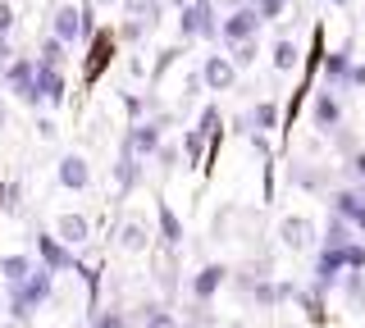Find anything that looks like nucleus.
Segmentation results:
<instances>
[{"instance_id":"e433bc0d","label":"nucleus","mask_w":365,"mask_h":328,"mask_svg":"<svg viewBox=\"0 0 365 328\" xmlns=\"http://www.w3.org/2000/svg\"><path fill=\"white\" fill-rule=\"evenodd\" d=\"M96 328H123V314H119V310H110V314H101V319H96Z\"/></svg>"},{"instance_id":"9d476101","label":"nucleus","mask_w":365,"mask_h":328,"mask_svg":"<svg viewBox=\"0 0 365 328\" xmlns=\"http://www.w3.org/2000/svg\"><path fill=\"white\" fill-rule=\"evenodd\" d=\"M279 242L288 246V251H306V246L315 242V223L306 219V214H288V219L279 223Z\"/></svg>"},{"instance_id":"4c0bfd02","label":"nucleus","mask_w":365,"mask_h":328,"mask_svg":"<svg viewBox=\"0 0 365 328\" xmlns=\"http://www.w3.org/2000/svg\"><path fill=\"white\" fill-rule=\"evenodd\" d=\"M37 132H41V137H46V142H55V132H60V128H55V123H51V119H37Z\"/></svg>"},{"instance_id":"cd10ccee","label":"nucleus","mask_w":365,"mask_h":328,"mask_svg":"<svg viewBox=\"0 0 365 328\" xmlns=\"http://www.w3.org/2000/svg\"><path fill=\"white\" fill-rule=\"evenodd\" d=\"M146 328H178V319L169 310H160V305H146Z\"/></svg>"},{"instance_id":"412c9836","label":"nucleus","mask_w":365,"mask_h":328,"mask_svg":"<svg viewBox=\"0 0 365 328\" xmlns=\"http://www.w3.org/2000/svg\"><path fill=\"white\" fill-rule=\"evenodd\" d=\"M137 178H142V160L128 151H119V164H114V183H119V191H133Z\"/></svg>"},{"instance_id":"bb28decb","label":"nucleus","mask_w":365,"mask_h":328,"mask_svg":"<svg viewBox=\"0 0 365 328\" xmlns=\"http://www.w3.org/2000/svg\"><path fill=\"white\" fill-rule=\"evenodd\" d=\"M251 5H256V14L265 18V23H269V18H283V14H288V0H251Z\"/></svg>"},{"instance_id":"2f4dec72","label":"nucleus","mask_w":365,"mask_h":328,"mask_svg":"<svg viewBox=\"0 0 365 328\" xmlns=\"http://www.w3.org/2000/svg\"><path fill=\"white\" fill-rule=\"evenodd\" d=\"M256 55H260V46H256V41H247V46L233 51V64H237V69H251V64H256Z\"/></svg>"},{"instance_id":"a211bd4d","label":"nucleus","mask_w":365,"mask_h":328,"mask_svg":"<svg viewBox=\"0 0 365 328\" xmlns=\"http://www.w3.org/2000/svg\"><path fill=\"white\" fill-rule=\"evenodd\" d=\"M0 274H5L9 287H23V282L37 274V269H32V260H28V255H5V260H0Z\"/></svg>"},{"instance_id":"58836bf2","label":"nucleus","mask_w":365,"mask_h":328,"mask_svg":"<svg viewBox=\"0 0 365 328\" xmlns=\"http://www.w3.org/2000/svg\"><path fill=\"white\" fill-rule=\"evenodd\" d=\"M351 87H365V64H356V69H351Z\"/></svg>"},{"instance_id":"4be33fe9","label":"nucleus","mask_w":365,"mask_h":328,"mask_svg":"<svg viewBox=\"0 0 365 328\" xmlns=\"http://www.w3.org/2000/svg\"><path fill=\"white\" fill-rule=\"evenodd\" d=\"M160 242H165L169 251L182 242V223H178V214L169 210V206H160Z\"/></svg>"},{"instance_id":"20e7f679","label":"nucleus","mask_w":365,"mask_h":328,"mask_svg":"<svg viewBox=\"0 0 365 328\" xmlns=\"http://www.w3.org/2000/svg\"><path fill=\"white\" fill-rule=\"evenodd\" d=\"M160 146H165V119H142V123H133L128 137H123V151L137 155V160L160 155Z\"/></svg>"},{"instance_id":"9b49d317","label":"nucleus","mask_w":365,"mask_h":328,"mask_svg":"<svg viewBox=\"0 0 365 328\" xmlns=\"http://www.w3.org/2000/svg\"><path fill=\"white\" fill-rule=\"evenodd\" d=\"M55 178H60V187H68V191H87L91 187V164L83 155H64L60 169H55Z\"/></svg>"},{"instance_id":"39448f33","label":"nucleus","mask_w":365,"mask_h":328,"mask_svg":"<svg viewBox=\"0 0 365 328\" xmlns=\"http://www.w3.org/2000/svg\"><path fill=\"white\" fill-rule=\"evenodd\" d=\"M46 297H51V269H37V274L23 282V287H14V297H9V310H14L19 319H28V314L37 310Z\"/></svg>"},{"instance_id":"5701e85b","label":"nucleus","mask_w":365,"mask_h":328,"mask_svg":"<svg viewBox=\"0 0 365 328\" xmlns=\"http://www.w3.org/2000/svg\"><path fill=\"white\" fill-rule=\"evenodd\" d=\"M356 237H351V223H342L338 214H329V223H324V246H351Z\"/></svg>"},{"instance_id":"f3484780","label":"nucleus","mask_w":365,"mask_h":328,"mask_svg":"<svg viewBox=\"0 0 365 328\" xmlns=\"http://www.w3.org/2000/svg\"><path fill=\"white\" fill-rule=\"evenodd\" d=\"M119 246L123 251H146L151 246V228H146V219H128L119 228Z\"/></svg>"},{"instance_id":"7c9ffc66","label":"nucleus","mask_w":365,"mask_h":328,"mask_svg":"<svg viewBox=\"0 0 365 328\" xmlns=\"http://www.w3.org/2000/svg\"><path fill=\"white\" fill-rule=\"evenodd\" d=\"M197 128L205 132V137H215V132H220V110L205 105V110H201V119H197Z\"/></svg>"},{"instance_id":"0eeeda50","label":"nucleus","mask_w":365,"mask_h":328,"mask_svg":"<svg viewBox=\"0 0 365 328\" xmlns=\"http://www.w3.org/2000/svg\"><path fill=\"white\" fill-rule=\"evenodd\" d=\"M83 23H87V9H78V5H55V14H51V37L55 41H64V46H73L78 37H83Z\"/></svg>"},{"instance_id":"dca6fc26","label":"nucleus","mask_w":365,"mask_h":328,"mask_svg":"<svg viewBox=\"0 0 365 328\" xmlns=\"http://www.w3.org/2000/svg\"><path fill=\"white\" fill-rule=\"evenodd\" d=\"M37 92H41L46 105H60V100H64V78H60V69H51V64H41V60H37Z\"/></svg>"},{"instance_id":"393cba45","label":"nucleus","mask_w":365,"mask_h":328,"mask_svg":"<svg viewBox=\"0 0 365 328\" xmlns=\"http://www.w3.org/2000/svg\"><path fill=\"white\" fill-rule=\"evenodd\" d=\"M123 9H128L133 18H151V23H155V14H160V0H123Z\"/></svg>"},{"instance_id":"f704fd0d","label":"nucleus","mask_w":365,"mask_h":328,"mask_svg":"<svg viewBox=\"0 0 365 328\" xmlns=\"http://www.w3.org/2000/svg\"><path fill=\"white\" fill-rule=\"evenodd\" d=\"M9 28H14V9H9V5H5V0H0V37H5V32H9Z\"/></svg>"},{"instance_id":"2eb2a0df","label":"nucleus","mask_w":365,"mask_h":328,"mask_svg":"<svg viewBox=\"0 0 365 328\" xmlns=\"http://www.w3.org/2000/svg\"><path fill=\"white\" fill-rule=\"evenodd\" d=\"M55 237H60V242H68V246L87 242V237H91L87 214H60V219H55Z\"/></svg>"},{"instance_id":"7ed1b4c3","label":"nucleus","mask_w":365,"mask_h":328,"mask_svg":"<svg viewBox=\"0 0 365 328\" xmlns=\"http://www.w3.org/2000/svg\"><path fill=\"white\" fill-rule=\"evenodd\" d=\"M260 23H265V18L256 14V5H242V9H233V14L220 23V41L228 51H237V46H247V41L260 37Z\"/></svg>"},{"instance_id":"a19ab883","label":"nucleus","mask_w":365,"mask_h":328,"mask_svg":"<svg viewBox=\"0 0 365 328\" xmlns=\"http://www.w3.org/2000/svg\"><path fill=\"white\" fill-rule=\"evenodd\" d=\"M329 5H347V0H329Z\"/></svg>"},{"instance_id":"ea45409f","label":"nucleus","mask_w":365,"mask_h":328,"mask_svg":"<svg viewBox=\"0 0 365 328\" xmlns=\"http://www.w3.org/2000/svg\"><path fill=\"white\" fill-rule=\"evenodd\" d=\"M5 123H9V115H5V105H0V128H5Z\"/></svg>"},{"instance_id":"f03ea898","label":"nucleus","mask_w":365,"mask_h":328,"mask_svg":"<svg viewBox=\"0 0 365 328\" xmlns=\"http://www.w3.org/2000/svg\"><path fill=\"white\" fill-rule=\"evenodd\" d=\"M329 214H338L342 223H351V233L365 237V183H347L329 191Z\"/></svg>"},{"instance_id":"473e14b6","label":"nucleus","mask_w":365,"mask_h":328,"mask_svg":"<svg viewBox=\"0 0 365 328\" xmlns=\"http://www.w3.org/2000/svg\"><path fill=\"white\" fill-rule=\"evenodd\" d=\"M146 32H151V18H133V23H123V41H142Z\"/></svg>"},{"instance_id":"f257e3e1","label":"nucleus","mask_w":365,"mask_h":328,"mask_svg":"<svg viewBox=\"0 0 365 328\" xmlns=\"http://www.w3.org/2000/svg\"><path fill=\"white\" fill-rule=\"evenodd\" d=\"M215 14H220L215 0H192V5L178 14L182 41H220V23H224V18H215Z\"/></svg>"},{"instance_id":"6ab92c4d","label":"nucleus","mask_w":365,"mask_h":328,"mask_svg":"<svg viewBox=\"0 0 365 328\" xmlns=\"http://www.w3.org/2000/svg\"><path fill=\"white\" fill-rule=\"evenodd\" d=\"M269 60H274V69H279V73H292L297 64H302V51H297L292 37H279V41H274V51H269Z\"/></svg>"},{"instance_id":"ddd939ff","label":"nucleus","mask_w":365,"mask_h":328,"mask_svg":"<svg viewBox=\"0 0 365 328\" xmlns=\"http://www.w3.org/2000/svg\"><path fill=\"white\" fill-rule=\"evenodd\" d=\"M351 69H356L351 51H334V55L324 60V83H329V87H351Z\"/></svg>"},{"instance_id":"423d86ee","label":"nucleus","mask_w":365,"mask_h":328,"mask_svg":"<svg viewBox=\"0 0 365 328\" xmlns=\"http://www.w3.org/2000/svg\"><path fill=\"white\" fill-rule=\"evenodd\" d=\"M197 73H201L205 92H233V87H237V64H233V55H205Z\"/></svg>"},{"instance_id":"4468645a","label":"nucleus","mask_w":365,"mask_h":328,"mask_svg":"<svg viewBox=\"0 0 365 328\" xmlns=\"http://www.w3.org/2000/svg\"><path fill=\"white\" fill-rule=\"evenodd\" d=\"M247 128H251V137L279 128V100H256V105H251V115H247Z\"/></svg>"},{"instance_id":"c85d7f7f","label":"nucleus","mask_w":365,"mask_h":328,"mask_svg":"<svg viewBox=\"0 0 365 328\" xmlns=\"http://www.w3.org/2000/svg\"><path fill=\"white\" fill-rule=\"evenodd\" d=\"M347 178L351 183H365V146H356V151L347 155Z\"/></svg>"},{"instance_id":"72a5a7b5","label":"nucleus","mask_w":365,"mask_h":328,"mask_svg":"<svg viewBox=\"0 0 365 328\" xmlns=\"http://www.w3.org/2000/svg\"><path fill=\"white\" fill-rule=\"evenodd\" d=\"M178 160H182V151H178V146H160V155H155V164H160V169H165V174H169V169H178Z\"/></svg>"},{"instance_id":"f8f14e48","label":"nucleus","mask_w":365,"mask_h":328,"mask_svg":"<svg viewBox=\"0 0 365 328\" xmlns=\"http://www.w3.org/2000/svg\"><path fill=\"white\" fill-rule=\"evenodd\" d=\"M224 278H228V269H224V265H201L197 274H192V297L205 305V301L215 297V292L224 287Z\"/></svg>"},{"instance_id":"79ce46f5","label":"nucleus","mask_w":365,"mask_h":328,"mask_svg":"<svg viewBox=\"0 0 365 328\" xmlns=\"http://www.w3.org/2000/svg\"><path fill=\"white\" fill-rule=\"evenodd\" d=\"M96 5H114V0H96Z\"/></svg>"},{"instance_id":"c756f323","label":"nucleus","mask_w":365,"mask_h":328,"mask_svg":"<svg viewBox=\"0 0 365 328\" xmlns=\"http://www.w3.org/2000/svg\"><path fill=\"white\" fill-rule=\"evenodd\" d=\"M342 292H347V297L361 305V301H365V274H347V278H342Z\"/></svg>"},{"instance_id":"6e6552de","label":"nucleus","mask_w":365,"mask_h":328,"mask_svg":"<svg viewBox=\"0 0 365 328\" xmlns=\"http://www.w3.org/2000/svg\"><path fill=\"white\" fill-rule=\"evenodd\" d=\"M5 78H9V87L19 92V100H23V105H46V100H41V92H37V60H14Z\"/></svg>"},{"instance_id":"c9c22d12","label":"nucleus","mask_w":365,"mask_h":328,"mask_svg":"<svg viewBox=\"0 0 365 328\" xmlns=\"http://www.w3.org/2000/svg\"><path fill=\"white\" fill-rule=\"evenodd\" d=\"M9 64H14V51H9V41L0 37V73H9Z\"/></svg>"},{"instance_id":"1a4fd4ad","label":"nucleus","mask_w":365,"mask_h":328,"mask_svg":"<svg viewBox=\"0 0 365 328\" xmlns=\"http://www.w3.org/2000/svg\"><path fill=\"white\" fill-rule=\"evenodd\" d=\"M311 128H319V132H338L342 128V100L329 92V87L311 96Z\"/></svg>"},{"instance_id":"aec40b11","label":"nucleus","mask_w":365,"mask_h":328,"mask_svg":"<svg viewBox=\"0 0 365 328\" xmlns=\"http://www.w3.org/2000/svg\"><path fill=\"white\" fill-rule=\"evenodd\" d=\"M37 251H41V260H46V269H73V255L64 251L60 242H55V237H37Z\"/></svg>"},{"instance_id":"a878e982","label":"nucleus","mask_w":365,"mask_h":328,"mask_svg":"<svg viewBox=\"0 0 365 328\" xmlns=\"http://www.w3.org/2000/svg\"><path fill=\"white\" fill-rule=\"evenodd\" d=\"M41 64H51V69H60V64H64V41L46 37V41H41Z\"/></svg>"},{"instance_id":"b1692460","label":"nucleus","mask_w":365,"mask_h":328,"mask_svg":"<svg viewBox=\"0 0 365 328\" xmlns=\"http://www.w3.org/2000/svg\"><path fill=\"white\" fill-rule=\"evenodd\" d=\"M205 142H210V137H205L201 128H187V132H182V155H187V164H201Z\"/></svg>"}]
</instances>
